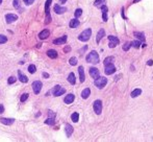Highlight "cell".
<instances>
[{
    "mask_svg": "<svg viewBox=\"0 0 153 142\" xmlns=\"http://www.w3.org/2000/svg\"><path fill=\"white\" fill-rule=\"evenodd\" d=\"M101 11H102V19H103V21L104 22H106L107 21V12H108V8H107V6L104 4V5H102L101 6Z\"/></svg>",
    "mask_w": 153,
    "mask_h": 142,
    "instance_id": "obj_12",
    "label": "cell"
},
{
    "mask_svg": "<svg viewBox=\"0 0 153 142\" xmlns=\"http://www.w3.org/2000/svg\"><path fill=\"white\" fill-rule=\"evenodd\" d=\"M121 76H122V75H117L116 77H115V81H118L119 79H120V77H121Z\"/></svg>",
    "mask_w": 153,
    "mask_h": 142,
    "instance_id": "obj_48",
    "label": "cell"
},
{
    "mask_svg": "<svg viewBox=\"0 0 153 142\" xmlns=\"http://www.w3.org/2000/svg\"><path fill=\"white\" fill-rule=\"evenodd\" d=\"M43 76H44L45 78H48V77H49V74L46 73V72H44V73H43Z\"/></svg>",
    "mask_w": 153,
    "mask_h": 142,
    "instance_id": "obj_47",
    "label": "cell"
},
{
    "mask_svg": "<svg viewBox=\"0 0 153 142\" xmlns=\"http://www.w3.org/2000/svg\"><path fill=\"white\" fill-rule=\"evenodd\" d=\"M51 92H52V94L54 96H60V95H63L66 93V89L60 87L59 85H56L52 90H51Z\"/></svg>",
    "mask_w": 153,
    "mask_h": 142,
    "instance_id": "obj_5",
    "label": "cell"
},
{
    "mask_svg": "<svg viewBox=\"0 0 153 142\" xmlns=\"http://www.w3.org/2000/svg\"><path fill=\"white\" fill-rule=\"evenodd\" d=\"M47 55L50 57V59H56L57 57V51L54 49H49L47 51Z\"/></svg>",
    "mask_w": 153,
    "mask_h": 142,
    "instance_id": "obj_22",
    "label": "cell"
},
{
    "mask_svg": "<svg viewBox=\"0 0 153 142\" xmlns=\"http://www.w3.org/2000/svg\"><path fill=\"white\" fill-rule=\"evenodd\" d=\"M89 72H90V75H91L94 79H96L97 77H99V76H100L99 70L97 68H95V67H91V68H90V70H89Z\"/></svg>",
    "mask_w": 153,
    "mask_h": 142,
    "instance_id": "obj_10",
    "label": "cell"
},
{
    "mask_svg": "<svg viewBox=\"0 0 153 142\" xmlns=\"http://www.w3.org/2000/svg\"><path fill=\"white\" fill-rule=\"evenodd\" d=\"M13 5H14L16 8H20V0H14Z\"/></svg>",
    "mask_w": 153,
    "mask_h": 142,
    "instance_id": "obj_40",
    "label": "cell"
},
{
    "mask_svg": "<svg viewBox=\"0 0 153 142\" xmlns=\"http://www.w3.org/2000/svg\"><path fill=\"white\" fill-rule=\"evenodd\" d=\"M2 3V0H0V4H1Z\"/></svg>",
    "mask_w": 153,
    "mask_h": 142,
    "instance_id": "obj_52",
    "label": "cell"
},
{
    "mask_svg": "<svg viewBox=\"0 0 153 142\" xmlns=\"http://www.w3.org/2000/svg\"><path fill=\"white\" fill-rule=\"evenodd\" d=\"M130 47H131V42H125L122 48L124 51H128V50L130 49Z\"/></svg>",
    "mask_w": 153,
    "mask_h": 142,
    "instance_id": "obj_34",
    "label": "cell"
},
{
    "mask_svg": "<svg viewBox=\"0 0 153 142\" xmlns=\"http://www.w3.org/2000/svg\"><path fill=\"white\" fill-rule=\"evenodd\" d=\"M86 62L87 63H91V64H98L99 62H100V59H99V54L97 53V51H95V50H93V51H91L89 54L86 55Z\"/></svg>",
    "mask_w": 153,
    "mask_h": 142,
    "instance_id": "obj_1",
    "label": "cell"
},
{
    "mask_svg": "<svg viewBox=\"0 0 153 142\" xmlns=\"http://www.w3.org/2000/svg\"><path fill=\"white\" fill-rule=\"evenodd\" d=\"M104 4H105V0H95V2H94V5L96 6V8H100Z\"/></svg>",
    "mask_w": 153,
    "mask_h": 142,
    "instance_id": "obj_29",
    "label": "cell"
},
{
    "mask_svg": "<svg viewBox=\"0 0 153 142\" xmlns=\"http://www.w3.org/2000/svg\"><path fill=\"white\" fill-rule=\"evenodd\" d=\"M67 36H63V37L58 38V39H55L53 40V44L55 45H59V44H65L66 42H67Z\"/></svg>",
    "mask_w": 153,
    "mask_h": 142,
    "instance_id": "obj_13",
    "label": "cell"
},
{
    "mask_svg": "<svg viewBox=\"0 0 153 142\" xmlns=\"http://www.w3.org/2000/svg\"><path fill=\"white\" fill-rule=\"evenodd\" d=\"M133 35H134V37H137L138 40L145 41V35H144V32H133Z\"/></svg>",
    "mask_w": 153,
    "mask_h": 142,
    "instance_id": "obj_25",
    "label": "cell"
},
{
    "mask_svg": "<svg viewBox=\"0 0 153 142\" xmlns=\"http://www.w3.org/2000/svg\"><path fill=\"white\" fill-rule=\"evenodd\" d=\"M42 87H43V84L40 81H35L32 83V89L35 94H39L41 92V90H42Z\"/></svg>",
    "mask_w": 153,
    "mask_h": 142,
    "instance_id": "obj_7",
    "label": "cell"
},
{
    "mask_svg": "<svg viewBox=\"0 0 153 142\" xmlns=\"http://www.w3.org/2000/svg\"><path fill=\"white\" fill-rule=\"evenodd\" d=\"M35 71H36V67L33 64H30L28 66V72L29 73H31V74H33V73H35Z\"/></svg>",
    "mask_w": 153,
    "mask_h": 142,
    "instance_id": "obj_32",
    "label": "cell"
},
{
    "mask_svg": "<svg viewBox=\"0 0 153 142\" xmlns=\"http://www.w3.org/2000/svg\"><path fill=\"white\" fill-rule=\"evenodd\" d=\"M104 72H105L106 75H110V74L115 73L116 72V67H115V65H114V63L106 65L105 69H104Z\"/></svg>",
    "mask_w": 153,
    "mask_h": 142,
    "instance_id": "obj_8",
    "label": "cell"
},
{
    "mask_svg": "<svg viewBox=\"0 0 153 142\" xmlns=\"http://www.w3.org/2000/svg\"><path fill=\"white\" fill-rule=\"evenodd\" d=\"M16 81H17L16 77H14V76H9L8 79H7V84H8V85H13V84L16 83Z\"/></svg>",
    "mask_w": 153,
    "mask_h": 142,
    "instance_id": "obj_38",
    "label": "cell"
},
{
    "mask_svg": "<svg viewBox=\"0 0 153 142\" xmlns=\"http://www.w3.org/2000/svg\"><path fill=\"white\" fill-rule=\"evenodd\" d=\"M93 108H94V112L96 113L97 115H100L102 112V101L100 99L95 100L93 103Z\"/></svg>",
    "mask_w": 153,
    "mask_h": 142,
    "instance_id": "obj_6",
    "label": "cell"
},
{
    "mask_svg": "<svg viewBox=\"0 0 153 142\" xmlns=\"http://www.w3.org/2000/svg\"><path fill=\"white\" fill-rule=\"evenodd\" d=\"M53 9H54V12L57 14V15H62V14H64V13H66V12H67V8L60 6L59 4H55L54 8H53Z\"/></svg>",
    "mask_w": 153,
    "mask_h": 142,
    "instance_id": "obj_11",
    "label": "cell"
},
{
    "mask_svg": "<svg viewBox=\"0 0 153 142\" xmlns=\"http://www.w3.org/2000/svg\"><path fill=\"white\" fill-rule=\"evenodd\" d=\"M94 84L98 89H103L107 84V78L104 77V76H99V77L95 79Z\"/></svg>",
    "mask_w": 153,
    "mask_h": 142,
    "instance_id": "obj_3",
    "label": "cell"
},
{
    "mask_svg": "<svg viewBox=\"0 0 153 142\" xmlns=\"http://www.w3.org/2000/svg\"><path fill=\"white\" fill-rule=\"evenodd\" d=\"M138 1H141V0H133V2H132V3H137Z\"/></svg>",
    "mask_w": 153,
    "mask_h": 142,
    "instance_id": "obj_50",
    "label": "cell"
},
{
    "mask_svg": "<svg viewBox=\"0 0 153 142\" xmlns=\"http://www.w3.org/2000/svg\"><path fill=\"white\" fill-rule=\"evenodd\" d=\"M78 73H79V79H80V83H83L84 79H86V75H84V69L82 66L78 67Z\"/></svg>",
    "mask_w": 153,
    "mask_h": 142,
    "instance_id": "obj_15",
    "label": "cell"
},
{
    "mask_svg": "<svg viewBox=\"0 0 153 142\" xmlns=\"http://www.w3.org/2000/svg\"><path fill=\"white\" fill-rule=\"evenodd\" d=\"M3 112H4V107H3V105H0V114H2Z\"/></svg>",
    "mask_w": 153,
    "mask_h": 142,
    "instance_id": "obj_44",
    "label": "cell"
},
{
    "mask_svg": "<svg viewBox=\"0 0 153 142\" xmlns=\"http://www.w3.org/2000/svg\"><path fill=\"white\" fill-rule=\"evenodd\" d=\"M67 2V0H59V3L60 4H64V3H66Z\"/></svg>",
    "mask_w": 153,
    "mask_h": 142,
    "instance_id": "obj_49",
    "label": "cell"
},
{
    "mask_svg": "<svg viewBox=\"0 0 153 142\" xmlns=\"http://www.w3.org/2000/svg\"><path fill=\"white\" fill-rule=\"evenodd\" d=\"M79 24H80L79 20H77V18H75V19H72V20L70 21L69 26H70V28H76Z\"/></svg>",
    "mask_w": 153,
    "mask_h": 142,
    "instance_id": "obj_21",
    "label": "cell"
},
{
    "mask_svg": "<svg viewBox=\"0 0 153 142\" xmlns=\"http://www.w3.org/2000/svg\"><path fill=\"white\" fill-rule=\"evenodd\" d=\"M103 37H105V30L103 29V28H101L100 30L98 32V33H97V37H96V42L98 43H100V41L103 39Z\"/></svg>",
    "mask_w": 153,
    "mask_h": 142,
    "instance_id": "obj_14",
    "label": "cell"
},
{
    "mask_svg": "<svg viewBox=\"0 0 153 142\" xmlns=\"http://www.w3.org/2000/svg\"><path fill=\"white\" fill-rule=\"evenodd\" d=\"M68 81H69L71 85H75V83H76V78H75V74L71 72V73L69 74V76H68Z\"/></svg>",
    "mask_w": 153,
    "mask_h": 142,
    "instance_id": "obj_24",
    "label": "cell"
},
{
    "mask_svg": "<svg viewBox=\"0 0 153 142\" xmlns=\"http://www.w3.org/2000/svg\"><path fill=\"white\" fill-rule=\"evenodd\" d=\"M65 131H66V135H67V137H71V135L73 134V126L71 124L67 123L65 126Z\"/></svg>",
    "mask_w": 153,
    "mask_h": 142,
    "instance_id": "obj_18",
    "label": "cell"
},
{
    "mask_svg": "<svg viewBox=\"0 0 153 142\" xmlns=\"http://www.w3.org/2000/svg\"><path fill=\"white\" fill-rule=\"evenodd\" d=\"M49 35H50L49 30H48V29H44V30H42V32L39 33V38H40L41 40H45V39H47V38L49 37Z\"/></svg>",
    "mask_w": 153,
    "mask_h": 142,
    "instance_id": "obj_17",
    "label": "cell"
},
{
    "mask_svg": "<svg viewBox=\"0 0 153 142\" xmlns=\"http://www.w3.org/2000/svg\"><path fill=\"white\" fill-rule=\"evenodd\" d=\"M0 122L3 124H6V126H12V124L15 122V119L13 118H0Z\"/></svg>",
    "mask_w": 153,
    "mask_h": 142,
    "instance_id": "obj_20",
    "label": "cell"
},
{
    "mask_svg": "<svg viewBox=\"0 0 153 142\" xmlns=\"http://www.w3.org/2000/svg\"><path fill=\"white\" fill-rule=\"evenodd\" d=\"M90 94H91V90H90V88H86L81 92V97L83 98V99H86V98H89Z\"/></svg>",
    "mask_w": 153,
    "mask_h": 142,
    "instance_id": "obj_23",
    "label": "cell"
},
{
    "mask_svg": "<svg viewBox=\"0 0 153 142\" xmlns=\"http://www.w3.org/2000/svg\"><path fill=\"white\" fill-rule=\"evenodd\" d=\"M18 77L19 79H20V81L21 83H24V84H26L28 81V77L25 75V74H23L20 70H18Z\"/></svg>",
    "mask_w": 153,
    "mask_h": 142,
    "instance_id": "obj_19",
    "label": "cell"
},
{
    "mask_svg": "<svg viewBox=\"0 0 153 142\" xmlns=\"http://www.w3.org/2000/svg\"><path fill=\"white\" fill-rule=\"evenodd\" d=\"M17 20H18V16L15 15V14H7V15H5V21L7 24H12Z\"/></svg>",
    "mask_w": 153,
    "mask_h": 142,
    "instance_id": "obj_9",
    "label": "cell"
},
{
    "mask_svg": "<svg viewBox=\"0 0 153 142\" xmlns=\"http://www.w3.org/2000/svg\"><path fill=\"white\" fill-rule=\"evenodd\" d=\"M146 46H147V44H145V43H144V44H142V47H143V48H145Z\"/></svg>",
    "mask_w": 153,
    "mask_h": 142,
    "instance_id": "obj_51",
    "label": "cell"
},
{
    "mask_svg": "<svg viewBox=\"0 0 153 142\" xmlns=\"http://www.w3.org/2000/svg\"><path fill=\"white\" fill-rule=\"evenodd\" d=\"M28 96H29L28 93H24V94H22V96L20 97V101L21 102L26 101V100H27V98H28Z\"/></svg>",
    "mask_w": 153,
    "mask_h": 142,
    "instance_id": "obj_36",
    "label": "cell"
},
{
    "mask_svg": "<svg viewBox=\"0 0 153 142\" xmlns=\"http://www.w3.org/2000/svg\"><path fill=\"white\" fill-rule=\"evenodd\" d=\"M70 50H71V48H70L69 46H67V47H66L65 49H64V51H65V52H68V51H70Z\"/></svg>",
    "mask_w": 153,
    "mask_h": 142,
    "instance_id": "obj_46",
    "label": "cell"
},
{
    "mask_svg": "<svg viewBox=\"0 0 153 142\" xmlns=\"http://www.w3.org/2000/svg\"><path fill=\"white\" fill-rule=\"evenodd\" d=\"M114 60H115V57H105V59H104V62H103L104 66H106V65H108V64H111L114 62Z\"/></svg>",
    "mask_w": 153,
    "mask_h": 142,
    "instance_id": "obj_30",
    "label": "cell"
},
{
    "mask_svg": "<svg viewBox=\"0 0 153 142\" xmlns=\"http://www.w3.org/2000/svg\"><path fill=\"white\" fill-rule=\"evenodd\" d=\"M116 46H117V44H115V43H113V42H109V44H108L109 48H115Z\"/></svg>",
    "mask_w": 153,
    "mask_h": 142,
    "instance_id": "obj_42",
    "label": "cell"
},
{
    "mask_svg": "<svg viewBox=\"0 0 153 142\" xmlns=\"http://www.w3.org/2000/svg\"><path fill=\"white\" fill-rule=\"evenodd\" d=\"M141 94H142V90H141V89H135V90H133L132 92H131V97L135 98V97H137V96H140Z\"/></svg>",
    "mask_w": 153,
    "mask_h": 142,
    "instance_id": "obj_26",
    "label": "cell"
},
{
    "mask_svg": "<svg viewBox=\"0 0 153 142\" xmlns=\"http://www.w3.org/2000/svg\"><path fill=\"white\" fill-rule=\"evenodd\" d=\"M45 123L48 124V126H54V124H55L54 117H48V118L45 120Z\"/></svg>",
    "mask_w": 153,
    "mask_h": 142,
    "instance_id": "obj_27",
    "label": "cell"
},
{
    "mask_svg": "<svg viewBox=\"0 0 153 142\" xmlns=\"http://www.w3.org/2000/svg\"><path fill=\"white\" fill-rule=\"evenodd\" d=\"M81 15H82V9L81 8H77L76 11H75V13H74L75 18H79Z\"/></svg>",
    "mask_w": 153,
    "mask_h": 142,
    "instance_id": "obj_35",
    "label": "cell"
},
{
    "mask_svg": "<svg viewBox=\"0 0 153 142\" xmlns=\"http://www.w3.org/2000/svg\"><path fill=\"white\" fill-rule=\"evenodd\" d=\"M141 42L138 40H137V41H132V42H131V46L132 47H134L135 49H137V48H140L141 47Z\"/></svg>",
    "mask_w": 153,
    "mask_h": 142,
    "instance_id": "obj_33",
    "label": "cell"
},
{
    "mask_svg": "<svg viewBox=\"0 0 153 142\" xmlns=\"http://www.w3.org/2000/svg\"><path fill=\"white\" fill-rule=\"evenodd\" d=\"M51 2L52 0H46V3H45V13H46V21L45 23L48 24L51 22V16H50V5H51Z\"/></svg>",
    "mask_w": 153,
    "mask_h": 142,
    "instance_id": "obj_4",
    "label": "cell"
},
{
    "mask_svg": "<svg viewBox=\"0 0 153 142\" xmlns=\"http://www.w3.org/2000/svg\"><path fill=\"white\" fill-rule=\"evenodd\" d=\"M7 42V38L4 35H0V44H4Z\"/></svg>",
    "mask_w": 153,
    "mask_h": 142,
    "instance_id": "obj_39",
    "label": "cell"
},
{
    "mask_svg": "<svg viewBox=\"0 0 153 142\" xmlns=\"http://www.w3.org/2000/svg\"><path fill=\"white\" fill-rule=\"evenodd\" d=\"M48 114H49V116H50V117H55V113H53L51 110L48 111Z\"/></svg>",
    "mask_w": 153,
    "mask_h": 142,
    "instance_id": "obj_43",
    "label": "cell"
},
{
    "mask_svg": "<svg viewBox=\"0 0 153 142\" xmlns=\"http://www.w3.org/2000/svg\"><path fill=\"white\" fill-rule=\"evenodd\" d=\"M69 63H70V65H71V66H75V65H77V59L75 57H71V59L69 60Z\"/></svg>",
    "mask_w": 153,
    "mask_h": 142,
    "instance_id": "obj_37",
    "label": "cell"
},
{
    "mask_svg": "<svg viewBox=\"0 0 153 142\" xmlns=\"http://www.w3.org/2000/svg\"><path fill=\"white\" fill-rule=\"evenodd\" d=\"M71 119L73 122H77L79 120V114L77 112H74L73 114L71 115Z\"/></svg>",
    "mask_w": 153,
    "mask_h": 142,
    "instance_id": "obj_31",
    "label": "cell"
},
{
    "mask_svg": "<svg viewBox=\"0 0 153 142\" xmlns=\"http://www.w3.org/2000/svg\"><path fill=\"white\" fill-rule=\"evenodd\" d=\"M147 65H148V66H152V65H153V61H152V60H149V61L147 62Z\"/></svg>",
    "mask_w": 153,
    "mask_h": 142,
    "instance_id": "obj_45",
    "label": "cell"
},
{
    "mask_svg": "<svg viewBox=\"0 0 153 142\" xmlns=\"http://www.w3.org/2000/svg\"><path fill=\"white\" fill-rule=\"evenodd\" d=\"M91 36H92V29L91 28H86L78 36V40L81 41V42H87L90 40V38H91Z\"/></svg>",
    "mask_w": 153,
    "mask_h": 142,
    "instance_id": "obj_2",
    "label": "cell"
},
{
    "mask_svg": "<svg viewBox=\"0 0 153 142\" xmlns=\"http://www.w3.org/2000/svg\"><path fill=\"white\" fill-rule=\"evenodd\" d=\"M74 99H75V95L71 93V94H68L67 96H66L64 101H65V103H67V105H70V103H72L73 101H74Z\"/></svg>",
    "mask_w": 153,
    "mask_h": 142,
    "instance_id": "obj_16",
    "label": "cell"
},
{
    "mask_svg": "<svg viewBox=\"0 0 153 142\" xmlns=\"http://www.w3.org/2000/svg\"><path fill=\"white\" fill-rule=\"evenodd\" d=\"M24 3L26 4V5H31V4L35 2V0H23Z\"/></svg>",
    "mask_w": 153,
    "mask_h": 142,
    "instance_id": "obj_41",
    "label": "cell"
},
{
    "mask_svg": "<svg viewBox=\"0 0 153 142\" xmlns=\"http://www.w3.org/2000/svg\"><path fill=\"white\" fill-rule=\"evenodd\" d=\"M107 38H108V41H109V42H113V43H115V44H117V45H118L119 42H120L119 38L115 37V36H108Z\"/></svg>",
    "mask_w": 153,
    "mask_h": 142,
    "instance_id": "obj_28",
    "label": "cell"
}]
</instances>
